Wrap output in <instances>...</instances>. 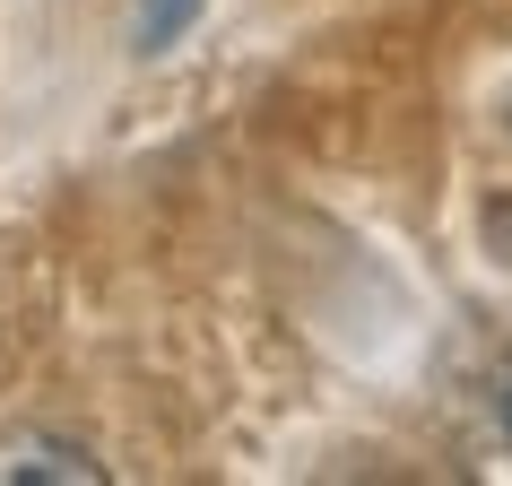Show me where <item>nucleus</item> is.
I'll return each instance as SVG.
<instances>
[{
	"label": "nucleus",
	"mask_w": 512,
	"mask_h": 486,
	"mask_svg": "<svg viewBox=\"0 0 512 486\" xmlns=\"http://www.w3.org/2000/svg\"><path fill=\"white\" fill-rule=\"evenodd\" d=\"M0 478H70V486H96L105 460H87L79 443H53V434H0Z\"/></svg>",
	"instance_id": "1"
},
{
	"label": "nucleus",
	"mask_w": 512,
	"mask_h": 486,
	"mask_svg": "<svg viewBox=\"0 0 512 486\" xmlns=\"http://www.w3.org/2000/svg\"><path fill=\"white\" fill-rule=\"evenodd\" d=\"M191 9H200V0H139V44L157 53L165 35H183V27H191Z\"/></svg>",
	"instance_id": "3"
},
{
	"label": "nucleus",
	"mask_w": 512,
	"mask_h": 486,
	"mask_svg": "<svg viewBox=\"0 0 512 486\" xmlns=\"http://www.w3.org/2000/svg\"><path fill=\"white\" fill-rule=\"evenodd\" d=\"M486 235H495V252L512 261V200H495V209H486Z\"/></svg>",
	"instance_id": "4"
},
{
	"label": "nucleus",
	"mask_w": 512,
	"mask_h": 486,
	"mask_svg": "<svg viewBox=\"0 0 512 486\" xmlns=\"http://www.w3.org/2000/svg\"><path fill=\"white\" fill-rule=\"evenodd\" d=\"M486 452H495V469H512V356L486 382Z\"/></svg>",
	"instance_id": "2"
}]
</instances>
